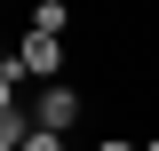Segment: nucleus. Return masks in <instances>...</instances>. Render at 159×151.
<instances>
[{
  "label": "nucleus",
  "instance_id": "1",
  "mask_svg": "<svg viewBox=\"0 0 159 151\" xmlns=\"http://www.w3.org/2000/svg\"><path fill=\"white\" fill-rule=\"evenodd\" d=\"M16 64H24V80H56V72H64V40H56V32H32V40L16 48Z\"/></svg>",
  "mask_w": 159,
  "mask_h": 151
},
{
  "label": "nucleus",
  "instance_id": "6",
  "mask_svg": "<svg viewBox=\"0 0 159 151\" xmlns=\"http://www.w3.org/2000/svg\"><path fill=\"white\" fill-rule=\"evenodd\" d=\"M151 151H159V143H151Z\"/></svg>",
  "mask_w": 159,
  "mask_h": 151
},
{
  "label": "nucleus",
  "instance_id": "4",
  "mask_svg": "<svg viewBox=\"0 0 159 151\" xmlns=\"http://www.w3.org/2000/svg\"><path fill=\"white\" fill-rule=\"evenodd\" d=\"M24 151H64V135H48V127H32V143Z\"/></svg>",
  "mask_w": 159,
  "mask_h": 151
},
{
  "label": "nucleus",
  "instance_id": "3",
  "mask_svg": "<svg viewBox=\"0 0 159 151\" xmlns=\"http://www.w3.org/2000/svg\"><path fill=\"white\" fill-rule=\"evenodd\" d=\"M64 16H72L64 0H40V8H32V32H64Z\"/></svg>",
  "mask_w": 159,
  "mask_h": 151
},
{
  "label": "nucleus",
  "instance_id": "5",
  "mask_svg": "<svg viewBox=\"0 0 159 151\" xmlns=\"http://www.w3.org/2000/svg\"><path fill=\"white\" fill-rule=\"evenodd\" d=\"M96 151H135V143H119V135H103V143H96Z\"/></svg>",
  "mask_w": 159,
  "mask_h": 151
},
{
  "label": "nucleus",
  "instance_id": "2",
  "mask_svg": "<svg viewBox=\"0 0 159 151\" xmlns=\"http://www.w3.org/2000/svg\"><path fill=\"white\" fill-rule=\"evenodd\" d=\"M72 119H80V95H72V88H40V95H32V127L64 135Z\"/></svg>",
  "mask_w": 159,
  "mask_h": 151
}]
</instances>
